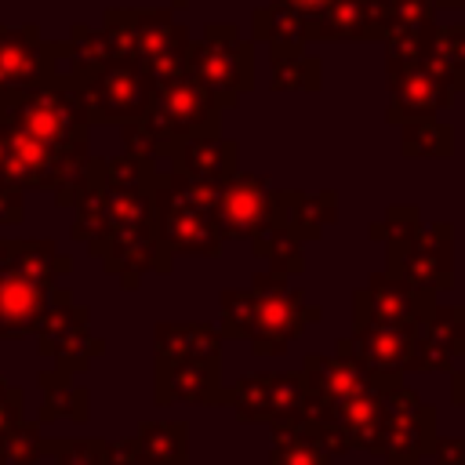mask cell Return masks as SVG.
Returning a JSON list of instances; mask_svg holds the SVG:
<instances>
[{"mask_svg":"<svg viewBox=\"0 0 465 465\" xmlns=\"http://www.w3.org/2000/svg\"><path fill=\"white\" fill-rule=\"evenodd\" d=\"M214 182H200L189 174H156L153 207H156V240L174 254H203L214 258L222 251V236L214 225Z\"/></svg>","mask_w":465,"mask_h":465,"instance_id":"cell-1","label":"cell"},{"mask_svg":"<svg viewBox=\"0 0 465 465\" xmlns=\"http://www.w3.org/2000/svg\"><path fill=\"white\" fill-rule=\"evenodd\" d=\"M0 120L15 124L18 131L44 142L51 153L73 163H87V116L80 105V94L69 80H51L44 87L4 94L0 98Z\"/></svg>","mask_w":465,"mask_h":465,"instance_id":"cell-2","label":"cell"},{"mask_svg":"<svg viewBox=\"0 0 465 465\" xmlns=\"http://www.w3.org/2000/svg\"><path fill=\"white\" fill-rule=\"evenodd\" d=\"M102 33L113 54L134 58L153 84L185 73L189 29L174 22L171 7H109Z\"/></svg>","mask_w":465,"mask_h":465,"instance_id":"cell-3","label":"cell"},{"mask_svg":"<svg viewBox=\"0 0 465 465\" xmlns=\"http://www.w3.org/2000/svg\"><path fill=\"white\" fill-rule=\"evenodd\" d=\"M185 73L222 105H236V98L254 84V44L236 25H207L200 40H189Z\"/></svg>","mask_w":465,"mask_h":465,"instance_id":"cell-4","label":"cell"},{"mask_svg":"<svg viewBox=\"0 0 465 465\" xmlns=\"http://www.w3.org/2000/svg\"><path fill=\"white\" fill-rule=\"evenodd\" d=\"M80 94L87 124H127L145 116L149 98H153V76L134 62L109 54L102 65L91 73L69 80Z\"/></svg>","mask_w":465,"mask_h":465,"instance_id":"cell-5","label":"cell"},{"mask_svg":"<svg viewBox=\"0 0 465 465\" xmlns=\"http://www.w3.org/2000/svg\"><path fill=\"white\" fill-rule=\"evenodd\" d=\"M254 312H251V349L258 356H283L287 345L305 331L309 320L320 316V309L305 305V298L287 283L280 272H258L251 283Z\"/></svg>","mask_w":465,"mask_h":465,"instance_id":"cell-6","label":"cell"},{"mask_svg":"<svg viewBox=\"0 0 465 465\" xmlns=\"http://www.w3.org/2000/svg\"><path fill=\"white\" fill-rule=\"evenodd\" d=\"M222 102L189 73L167 76L153 84V98L145 109V120L167 134L174 145L193 134H222Z\"/></svg>","mask_w":465,"mask_h":465,"instance_id":"cell-7","label":"cell"},{"mask_svg":"<svg viewBox=\"0 0 465 465\" xmlns=\"http://www.w3.org/2000/svg\"><path fill=\"white\" fill-rule=\"evenodd\" d=\"M389 272L414 287L443 291L454 280V225L436 222L429 229L411 225L389 240Z\"/></svg>","mask_w":465,"mask_h":465,"instance_id":"cell-8","label":"cell"},{"mask_svg":"<svg viewBox=\"0 0 465 465\" xmlns=\"http://www.w3.org/2000/svg\"><path fill=\"white\" fill-rule=\"evenodd\" d=\"M436 443V411L421 403L407 385H396L381 400V458L389 465H421Z\"/></svg>","mask_w":465,"mask_h":465,"instance_id":"cell-9","label":"cell"},{"mask_svg":"<svg viewBox=\"0 0 465 465\" xmlns=\"http://www.w3.org/2000/svg\"><path fill=\"white\" fill-rule=\"evenodd\" d=\"M222 403H229L240 421L294 425L305 407V378H302V371L247 374L232 389L222 392Z\"/></svg>","mask_w":465,"mask_h":465,"instance_id":"cell-10","label":"cell"},{"mask_svg":"<svg viewBox=\"0 0 465 465\" xmlns=\"http://www.w3.org/2000/svg\"><path fill=\"white\" fill-rule=\"evenodd\" d=\"M36 338H40V356H51L54 371L69 374V378L80 374L94 356L105 352V341L94 338L91 327H87V309L73 305L62 287L54 291V302L44 312V320L36 327Z\"/></svg>","mask_w":465,"mask_h":465,"instance_id":"cell-11","label":"cell"},{"mask_svg":"<svg viewBox=\"0 0 465 465\" xmlns=\"http://www.w3.org/2000/svg\"><path fill=\"white\" fill-rule=\"evenodd\" d=\"M62 54L65 47L47 44L36 33V25H18V29L0 25V98L58 80Z\"/></svg>","mask_w":465,"mask_h":465,"instance_id":"cell-12","label":"cell"},{"mask_svg":"<svg viewBox=\"0 0 465 465\" xmlns=\"http://www.w3.org/2000/svg\"><path fill=\"white\" fill-rule=\"evenodd\" d=\"M436 305V291L414 287L396 272H374L367 287L356 291V327L385 323V327H411L429 316Z\"/></svg>","mask_w":465,"mask_h":465,"instance_id":"cell-13","label":"cell"},{"mask_svg":"<svg viewBox=\"0 0 465 465\" xmlns=\"http://www.w3.org/2000/svg\"><path fill=\"white\" fill-rule=\"evenodd\" d=\"M214 225L222 240H254L272 225V193L258 174H232L218 185Z\"/></svg>","mask_w":465,"mask_h":465,"instance_id":"cell-14","label":"cell"},{"mask_svg":"<svg viewBox=\"0 0 465 465\" xmlns=\"http://www.w3.org/2000/svg\"><path fill=\"white\" fill-rule=\"evenodd\" d=\"M54 283L36 280L7 262V240H0V338L36 334L44 312L54 302Z\"/></svg>","mask_w":465,"mask_h":465,"instance_id":"cell-15","label":"cell"},{"mask_svg":"<svg viewBox=\"0 0 465 465\" xmlns=\"http://www.w3.org/2000/svg\"><path fill=\"white\" fill-rule=\"evenodd\" d=\"M389 124H411V120H429L436 113H443L454 102V87L432 73L421 62H403V65H389Z\"/></svg>","mask_w":465,"mask_h":465,"instance_id":"cell-16","label":"cell"},{"mask_svg":"<svg viewBox=\"0 0 465 465\" xmlns=\"http://www.w3.org/2000/svg\"><path fill=\"white\" fill-rule=\"evenodd\" d=\"M414 334H418V323H411V327L363 323L345 341H349L352 356L378 381H385L392 389V385H403V374H407V363H411V352H414Z\"/></svg>","mask_w":465,"mask_h":465,"instance_id":"cell-17","label":"cell"},{"mask_svg":"<svg viewBox=\"0 0 465 465\" xmlns=\"http://www.w3.org/2000/svg\"><path fill=\"white\" fill-rule=\"evenodd\" d=\"M389 29V0H334L309 18L305 40H385Z\"/></svg>","mask_w":465,"mask_h":465,"instance_id":"cell-18","label":"cell"},{"mask_svg":"<svg viewBox=\"0 0 465 465\" xmlns=\"http://www.w3.org/2000/svg\"><path fill=\"white\" fill-rule=\"evenodd\" d=\"M465 356V305H432L418 323L407 371H450Z\"/></svg>","mask_w":465,"mask_h":465,"instance_id":"cell-19","label":"cell"},{"mask_svg":"<svg viewBox=\"0 0 465 465\" xmlns=\"http://www.w3.org/2000/svg\"><path fill=\"white\" fill-rule=\"evenodd\" d=\"M218 360H156V403H222Z\"/></svg>","mask_w":465,"mask_h":465,"instance_id":"cell-20","label":"cell"},{"mask_svg":"<svg viewBox=\"0 0 465 465\" xmlns=\"http://www.w3.org/2000/svg\"><path fill=\"white\" fill-rule=\"evenodd\" d=\"M171 160H174L178 174H189V178H200V182H214V185H222L225 178L236 174V145L225 142L222 134L182 138L174 145Z\"/></svg>","mask_w":465,"mask_h":465,"instance_id":"cell-21","label":"cell"},{"mask_svg":"<svg viewBox=\"0 0 465 465\" xmlns=\"http://www.w3.org/2000/svg\"><path fill=\"white\" fill-rule=\"evenodd\" d=\"M338 214L334 193H272V225L294 232L302 243L316 240Z\"/></svg>","mask_w":465,"mask_h":465,"instance_id":"cell-22","label":"cell"},{"mask_svg":"<svg viewBox=\"0 0 465 465\" xmlns=\"http://www.w3.org/2000/svg\"><path fill=\"white\" fill-rule=\"evenodd\" d=\"M432 73H440L454 91L465 87V22L461 25H429L418 44V58Z\"/></svg>","mask_w":465,"mask_h":465,"instance_id":"cell-23","label":"cell"},{"mask_svg":"<svg viewBox=\"0 0 465 465\" xmlns=\"http://www.w3.org/2000/svg\"><path fill=\"white\" fill-rule=\"evenodd\" d=\"M156 360H222V334L207 323H156Z\"/></svg>","mask_w":465,"mask_h":465,"instance_id":"cell-24","label":"cell"},{"mask_svg":"<svg viewBox=\"0 0 465 465\" xmlns=\"http://www.w3.org/2000/svg\"><path fill=\"white\" fill-rule=\"evenodd\" d=\"M138 465H189V429L182 421H145L134 436Z\"/></svg>","mask_w":465,"mask_h":465,"instance_id":"cell-25","label":"cell"},{"mask_svg":"<svg viewBox=\"0 0 465 465\" xmlns=\"http://www.w3.org/2000/svg\"><path fill=\"white\" fill-rule=\"evenodd\" d=\"M40 389H44L40 421H87L91 396L84 385H73L69 374L47 371V374H40Z\"/></svg>","mask_w":465,"mask_h":465,"instance_id":"cell-26","label":"cell"},{"mask_svg":"<svg viewBox=\"0 0 465 465\" xmlns=\"http://www.w3.org/2000/svg\"><path fill=\"white\" fill-rule=\"evenodd\" d=\"M272 87L276 91H316L320 62L302 51V44H272Z\"/></svg>","mask_w":465,"mask_h":465,"instance_id":"cell-27","label":"cell"},{"mask_svg":"<svg viewBox=\"0 0 465 465\" xmlns=\"http://www.w3.org/2000/svg\"><path fill=\"white\" fill-rule=\"evenodd\" d=\"M269 465H331V454L298 421L294 425H272Z\"/></svg>","mask_w":465,"mask_h":465,"instance_id":"cell-28","label":"cell"},{"mask_svg":"<svg viewBox=\"0 0 465 465\" xmlns=\"http://www.w3.org/2000/svg\"><path fill=\"white\" fill-rule=\"evenodd\" d=\"M251 243H254V254H258V258L272 262V272L291 276V272L302 269V240H298L294 232H287V229H280V225H269V229L258 232Z\"/></svg>","mask_w":465,"mask_h":465,"instance_id":"cell-29","label":"cell"},{"mask_svg":"<svg viewBox=\"0 0 465 465\" xmlns=\"http://www.w3.org/2000/svg\"><path fill=\"white\" fill-rule=\"evenodd\" d=\"M454 149V131L429 116V120H411L403 124V156H447Z\"/></svg>","mask_w":465,"mask_h":465,"instance_id":"cell-30","label":"cell"},{"mask_svg":"<svg viewBox=\"0 0 465 465\" xmlns=\"http://www.w3.org/2000/svg\"><path fill=\"white\" fill-rule=\"evenodd\" d=\"M305 25H309L305 15H294V11L276 7V4L254 11V36L269 40V44H302L305 40Z\"/></svg>","mask_w":465,"mask_h":465,"instance_id":"cell-31","label":"cell"},{"mask_svg":"<svg viewBox=\"0 0 465 465\" xmlns=\"http://www.w3.org/2000/svg\"><path fill=\"white\" fill-rule=\"evenodd\" d=\"M44 436L40 425L33 421H18L15 429L0 432V465H36L44 458Z\"/></svg>","mask_w":465,"mask_h":465,"instance_id":"cell-32","label":"cell"},{"mask_svg":"<svg viewBox=\"0 0 465 465\" xmlns=\"http://www.w3.org/2000/svg\"><path fill=\"white\" fill-rule=\"evenodd\" d=\"M124 149H127V156H138V160L153 163V156H171L174 142L167 134H160L145 116H138V120L124 124Z\"/></svg>","mask_w":465,"mask_h":465,"instance_id":"cell-33","label":"cell"},{"mask_svg":"<svg viewBox=\"0 0 465 465\" xmlns=\"http://www.w3.org/2000/svg\"><path fill=\"white\" fill-rule=\"evenodd\" d=\"M76 218H73V236L76 240H94L102 229H105V214H109V207H105V185L102 182H94L76 203Z\"/></svg>","mask_w":465,"mask_h":465,"instance_id":"cell-34","label":"cell"},{"mask_svg":"<svg viewBox=\"0 0 465 465\" xmlns=\"http://www.w3.org/2000/svg\"><path fill=\"white\" fill-rule=\"evenodd\" d=\"M251 312H254V298L247 287H229L222 294V338H247L251 334Z\"/></svg>","mask_w":465,"mask_h":465,"instance_id":"cell-35","label":"cell"},{"mask_svg":"<svg viewBox=\"0 0 465 465\" xmlns=\"http://www.w3.org/2000/svg\"><path fill=\"white\" fill-rule=\"evenodd\" d=\"M44 450L54 454L58 465H105L102 440H44Z\"/></svg>","mask_w":465,"mask_h":465,"instance_id":"cell-36","label":"cell"},{"mask_svg":"<svg viewBox=\"0 0 465 465\" xmlns=\"http://www.w3.org/2000/svg\"><path fill=\"white\" fill-rule=\"evenodd\" d=\"M389 7H392L389 33H421L432 25V15H436L432 0H389Z\"/></svg>","mask_w":465,"mask_h":465,"instance_id":"cell-37","label":"cell"},{"mask_svg":"<svg viewBox=\"0 0 465 465\" xmlns=\"http://www.w3.org/2000/svg\"><path fill=\"white\" fill-rule=\"evenodd\" d=\"M22 403H25L22 400V389L0 378V432L4 429H15L22 421Z\"/></svg>","mask_w":465,"mask_h":465,"instance_id":"cell-38","label":"cell"},{"mask_svg":"<svg viewBox=\"0 0 465 465\" xmlns=\"http://www.w3.org/2000/svg\"><path fill=\"white\" fill-rule=\"evenodd\" d=\"M22 222V189L7 178H0V225Z\"/></svg>","mask_w":465,"mask_h":465,"instance_id":"cell-39","label":"cell"},{"mask_svg":"<svg viewBox=\"0 0 465 465\" xmlns=\"http://www.w3.org/2000/svg\"><path fill=\"white\" fill-rule=\"evenodd\" d=\"M432 458H436V465H465V436L436 440L432 443Z\"/></svg>","mask_w":465,"mask_h":465,"instance_id":"cell-40","label":"cell"},{"mask_svg":"<svg viewBox=\"0 0 465 465\" xmlns=\"http://www.w3.org/2000/svg\"><path fill=\"white\" fill-rule=\"evenodd\" d=\"M105 465H138V458H134V436L109 440L105 443Z\"/></svg>","mask_w":465,"mask_h":465,"instance_id":"cell-41","label":"cell"},{"mask_svg":"<svg viewBox=\"0 0 465 465\" xmlns=\"http://www.w3.org/2000/svg\"><path fill=\"white\" fill-rule=\"evenodd\" d=\"M276 7H287V11H294V15H305V18H312V15H320L327 4H334V0H272Z\"/></svg>","mask_w":465,"mask_h":465,"instance_id":"cell-42","label":"cell"},{"mask_svg":"<svg viewBox=\"0 0 465 465\" xmlns=\"http://www.w3.org/2000/svg\"><path fill=\"white\" fill-rule=\"evenodd\" d=\"M450 396H454V403H458V407H465V371L450 374Z\"/></svg>","mask_w":465,"mask_h":465,"instance_id":"cell-43","label":"cell"},{"mask_svg":"<svg viewBox=\"0 0 465 465\" xmlns=\"http://www.w3.org/2000/svg\"><path fill=\"white\" fill-rule=\"evenodd\" d=\"M436 7H465V0H432Z\"/></svg>","mask_w":465,"mask_h":465,"instance_id":"cell-44","label":"cell"},{"mask_svg":"<svg viewBox=\"0 0 465 465\" xmlns=\"http://www.w3.org/2000/svg\"><path fill=\"white\" fill-rule=\"evenodd\" d=\"M0 178H4V134H0Z\"/></svg>","mask_w":465,"mask_h":465,"instance_id":"cell-45","label":"cell"},{"mask_svg":"<svg viewBox=\"0 0 465 465\" xmlns=\"http://www.w3.org/2000/svg\"><path fill=\"white\" fill-rule=\"evenodd\" d=\"M182 4H185V0H171V7H182Z\"/></svg>","mask_w":465,"mask_h":465,"instance_id":"cell-46","label":"cell"}]
</instances>
